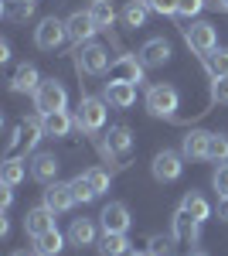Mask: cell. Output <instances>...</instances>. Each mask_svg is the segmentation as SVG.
Here are the masks:
<instances>
[{"label":"cell","instance_id":"6da1fadb","mask_svg":"<svg viewBox=\"0 0 228 256\" xmlns=\"http://www.w3.org/2000/svg\"><path fill=\"white\" fill-rule=\"evenodd\" d=\"M106 99H95V96H85L78 99V110H75V130H82L85 137H99L102 134V126H106Z\"/></svg>","mask_w":228,"mask_h":256},{"label":"cell","instance_id":"7a4b0ae2","mask_svg":"<svg viewBox=\"0 0 228 256\" xmlns=\"http://www.w3.org/2000/svg\"><path fill=\"white\" fill-rule=\"evenodd\" d=\"M143 106H147V113L157 116V120H174L177 110H181V92H177L174 86H167V82L150 86L147 96H143Z\"/></svg>","mask_w":228,"mask_h":256},{"label":"cell","instance_id":"3957f363","mask_svg":"<svg viewBox=\"0 0 228 256\" xmlns=\"http://www.w3.org/2000/svg\"><path fill=\"white\" fill-rule=\"evenodd\" d=\"M181 34H184V44H188L198 58H205V55H211L218 48V31H215V24H208V20H188L181 28Z\"/></svg>","mask_w":228,"mask_h":256},{"label":"cell","instance_id":"277c9868","mask_svg":"<svg viewBox=\"0 0 228 256\" xmlns=\"http://www.w3.org/2000/svg\"><path fill=\"white\" fill-rule=\"evenodd\" d=\"M68 106V92H65V86L58 79H44L41 82V89L34 92V110H38L41 116H48V113H58V110H65Z\"/></svg>","mask_w":228,"mask_h":256},{"label":"cell","instance_id":"5b68a950","mask_svg":"<svg viewBox=\"0 0 228 256\" xmlns=\"http://www.w3.org/2000/svg\"><path fill=\"white\" fill-rule=\"evenodd\" d=\"M75 65H78V72H85V76H106L113 62H109V52L102 44L89 41V44H82L75 52Z\"/></svg>","mask_w":228,"mask_h":256},{"label":"cell","instance_id":"8992f818","mask_svg":"<svg viewBox=\"0 0 228 256\" xmlns=\"http://www.w3.org/2000/svg\"><path fill=\"white\" fill-rule=\"evenodd\" d=\"M68 41V24L58 18H44L34 28V44H38L41 52H58L61 44Z\"/></svg>","mask_w":228,"mask_h":256},{"label":"cell","instance_id":"52a82bcc","mask_svg":"<svg viewBox=\"0 0 228 256\" xmlns=\"http://www.w3.org/2000/svg\"><path fill=\"white\" fill-rule=\"evenodd\" d=\"M130 150H133V130L126 126V123H116V126H109V134H106V140H102V158H130Z\"/></svg>","mask_w":228,"mask_h":256},{"label":"cell","instance_id":"ba28073f","mask_svg":"<svg viewBox=\"0 0 228 256\" xmlns=\"http://www.w3.org/2000/svg\"><path fill=\"white\" fill-rule=\"evenodd\" d=\"M181 158L184 154H177V150H160L157 158H153V164H150V171H153V178L160 181V184H171V181H177V178L184 174V164H181Z\"/></svg>","mask_w":228,"mask_h":256},{"label":"cell","instance_id":"9c48e42d","mask_svg":"<svg viewBox=\"0 0 228 256\" xmlns=\"http://www.w3.org/2000/svg\"><path fill=\"white\" fill-rule=\"evenodd\" d=\"M143 62H140V55H119V58L109 65V82H133V86H140L143 82Z\"/></svg>","mask_w":228,"mask_h":256},{"label":"cell","instance_id":"30bf717a","mask_svg":"<svg viewBox=\"0 0 228 256\" xmlns=\"http://www.w3.org/2000/svg\"><path fill=\"white\" fill-rule=\"evenodd\" d=\"M75 188H72V181H55V184H48L44 188V205L55 212V216H61V212H72L75 208Z\"/></svg>","mask_w":228,"mask_h":256},{"label":"cell","instance_id":"8fae6325","mask_svg":"<svg viewBox=\"0 0 228 256\" xmlns=\"http://www.w3.org/2000/svg\"><path fill=\"white\" fill-rule=\"evenodd\" d=\"M65 24H68V41H72L75 48L89 44V41L99 34V24L92 20V14H89V10H75L72 18L65 20Z\"/></svg>","mask_w":228,"mask_h":256},{"label":"cell","instance_id":"7c38bea8","mask_svg":"<svg viewBox=\"0 0 228 256\" xmlns=\"http://www.w3.org/2000/svg\"><path fill=\"white\" fill-rule=\"evenodd\" d=\"M201 226L205 222H198V218H191L184 208H177L171 218V236L177 239V242H184V246H194L198 239H201Z\"/></svg>","mask_w":228,"mask_h":256},{"label":"cell","instance_id":"4fadbf2b","mask_svg":"<svg viewBox=\"0 0 228 256\" xmlns=\"http://www.w3.org/2000/svg\"><path fill=\"white\" fill-rule=\"evenodd\" d=\"M102 232H130V226H133V218H130V208L123 205V202H109L106 208H102Z\"/></svg>","mask_w":228,"mask_h":256},{"label":"cell","instance_id":"5bb4252c","mask_svg":"<svg viewBox=\"0 0 228 256\" xmlns=\"http://www.w3.org/2000/svg\"><path fill=\"white\" fill-rule=\"evenodd\" d=\"M38 89H41V76H38V68H34L31 62L17 65V72L10 76V92H17V96H34Z\"/></svg>","mask_w":228,"mask_h":256},{"label":"cell","instance_id":"9a60e30c","mask_svg":"<svg viewBox=\"0 0 228 256\" xmlns=\"http://www.w3.org/2000/svg\"><path fill=\"white\" fill-rule=\"evenodd\" d=\"M55 229V212L48 208V205H38V208H31L27 216H24V232L31 239L44 236V232H51Z\"/></svg>","mask_w":228,"mask_h":256},{"label":"cell","instance_id":"2e32d148","mask_svg":"<svg viewBox=\"0 0 228 256\" xmlns=\"http://www.w3.org/2000/svg\"><path fill=\"white\" fill-rule=\"evenodd\" d=\"M102 99H106L113 110H130V106L136 102V86L133 82H106Z\"/></svg>","mask_w":228,"mask_h":256},{"label":"cell","instance_id":"e0dca14e","mask_svg":"<svg viewBox=\"0 0 228 256\" xmlns=\"http://www.w3.org/2000/svg\"><path fill=\"white\" fill-rule=\"evenodd\" d=\"M58 168H61V164H58L55 154H44V150H41V154L31 158V178H34L38 184H44V188L58 181Z\"/></svg>","mask_w":228,"mask_h":256},{"label":"cell","instance_id":"ac0fdd59","mask_svg":"<svg viewBox=\"0 0 228 256\" xmlns=\"http://www.w3.org/2000/svg\"><path fill=\"white\" fill-rule=\"evenodd\" d=\"M140 62H143L147 68H164V65L171 62V44H167L164 38L143 41V48H140Z\"/></svg>","mask_w":228,"mask_h":256},{"label":"cell","instance_id":"d6986e66","mask_svg":"<svg viewBox=\"0 0 228 256\" xmlns=\"http://www.w3.org/2000/svg\"><path fill=\"white\" fill-rule=\"evenodd\" d=\"M208 144H211L208 130H188V137L181 140V154L188 160H208Z\"/></svg>","mask_w":228,"mask_h":256},{"label":"cell","instance_id":"ffe728a7","mask_svg":"<svg viewBox=\"0 0 228 256\" xmlns=\"http://www.w3.org/2000/svg\"><path fill=\"white\" fill-rule=\"evenodd\" d=\"M20 134H24V150H38L41 137H48V130H44V116L41 113H31V116L20 120Z\"/></svg>","mask_w":228,"mask_h":256},{"label":"cell","instance_id":"44dd1931","mask_svg":"<svg viewBox=\"0 0 228 256\" xmlns=\"http://www.w3.org/2000/svg\"><path fill=\"white\" fill-rule=\"evenodd\" d=\"M68 242L85 250V246H99V232H95V222L92 218H75L72 229H68Z\"/></svg>","mask_w":228,"mask_h":256},{"label":"cell","instance_id":"7402d4cb","mask_svg":"<svg viewBox=\"0 0 228 256\" xmlns=\"http://www.w3.org/2000/svg\"><path fill=\"white\" fill-rule=\"evenodd\" d=\"M27 174H31V160H27V158H14V154L3 160V168H0L3 184H10V188H17V184H20Z\"/></svg>","mask_w":228,"mask_h":256},{"label":"cell","instance_id":"603a6c76","mask_svg":"<svg viewBox=\"0 0 228 256\" xmlns=\"http://www.w3.org/2000/svg\"><path fill=\"white\" fill-rule=\"evenodd\" d=\"M44 130H48V137H68L72 130H75V116L68 113V110H58V113H48L44 116Z\"/></svg>","mask_w":228,"mask_h":256},{"label":"cell","instance_id":"cb8c5ba5","mask_svg":"<svg viewBox=\"0 0 228 256\" xmlns=\"http://www.w3.org/2000/svg\"><path fill=\"white\" fill-rule=\"evenodd\" d=\"M99 253L102 256H130V239H126V232H102Z\"/></svg>","mask_w":228,"mask_h":256},{"label":"cell","instance_id":"d4e9b609","mask_svg":"<svg viewBox=\"0 0 228 256\" xmlns=\"http://www.w3.org/2000/svg\"><path fill=\"white\" fill-rule=\"evenodd\" d=\"M181 208H184L191 218H198V222H208V218H211V205H208V198L198 195V192H188V195H184V202H181Z\"/></svg>","mask_w":228,"mask_h":256},{"label":"cell","instance_id":"484cf974","mask_svg":"<svg viewBox=\"0 0 228 256\" xmlns=\"http://www.w3.org/2000/svg\"><path fill=\"white\" fill-rule=\"evenodd\" d=\"M205 72H208V79H225L228 76V48H215L211 55H205Z\"/></svg>","mask_w":228,"mask_h":256},{"label":"cell","instance_id":"4316f807","mask_svg":"<svg viewBox=\"0 0 228 256\" xmlns=\"http://www.w3.org/2000/svg\"><path fill=\"white\" fill-rule=\"evenodd\" d=\"M147 14H150L147 0H130V4L123 7V24H126V28H133V31H140V28L147 24Z\"/></svg>","mask_w":228,"mask_h":256},{"label":"cell","instance_id":"83f0119b","mask_svg":"<svg viewBox=\"0 0 228 256\" xmlns=\"http://www.w3.org/2000/svg\"><path fill=\"white\" fill-rule=\"evenodd\" d=\"M31 14H34V0H7L3 4V18L10 24H27Z\"/></svg>","mask_w":228,"mask_h":256},{"label":"cell","instance_id":"f1b7e54d","mask_svg":"<svg viewBox=\"0 0 228 256\" xmlns=\"http://www.w3.org/2000/svg\"><path fill=\"white\" fill-rule=\"evenodd\" d=\"M89 14H92V20L99 24V31H109V28L116 24V7L109 4V0H92Z\"/></svg>","mask_w":228,"mask_h":256},{"label":"cell","instance_id":"f546056e","mask_svg":"<svg viewBox=\"0 0 228 256\" xmlns=\"http://www.w3.org/2000/svg\"><path fill=\"white\" fill-rule=\"evenodd\" d=\"M34 246H38V253H44V256H58L65 250V236H61L58 229H51V232H44V236L34 239Z\"/></svg>","mask_w":228,"mask_h":256},{"label":"cell","instance_id":"4dcf8cb0","mask_svg":"<svg viewBox=\"0 0 228 256\" xmlns=\"http://www.w3.org/2000/svg\"><path fill=\"white\" fill-rule=\"evenodd\" d=\"M208 160H215V164H228V137L225 134H211Z\"/></svg>","mask_w":228,"mask_h":256},{"label":"cell","instance_id":"1f68e13d","mask_svg":"<svg viewBox=\"0 0 228 256\" xmlns=\"http://www.w3.org/2000/svg\"><path fill=\"white\" fill-rule=\"evenodd\" d=\"M85 178H89V184H92L95 195L109 192V184H113V174H109V171H102V168H89V171H85Z\"/></svg>","mask_w":228,"mask_h":256},{"label":"cell","instance_id":"d6a6232c","mask_svg":"<svg viewBox=\"0 0 228 256\" xmlns=\"http://www.w3.org/2000/svg\"><path fill=\"white\" fill-rule=\"evenodd\" d=\"M72 188H75V198L82 202V205H89V202H95V198H99V195L92 192V184H89V178H85V171L72 178Z\"/></svg>","mask_w":228,"mask_h":256},{"label":"cell","instance_id":"836d02e7","mask_svg":"<svg viewBox=\"0 0 228 256\" xmlns=\"http://www.w3.org/2000/svg\"><path fill=\"white\" fill-rule=\"evenodd\" d=\"M211 188L218 192V198H228V164H218V171L211 174Z\"/></svg>","mask_w":228,"mask_h":256},{"label":"cell","instance_id":"e575fe53","mask_svg":"<svg viewBox=\"0 0 228 256\" xmlns=\"http://www.w3.org/2000/svg\"><path fill=\"white\" fill-rule=\"evenodd\" d=\"M201 10H205V0H181L177 4V18H184V20L198 18Z\"/></svg>","mask_w":228,"mask_h":256},{"label":"cell","instance_id":"d590c367","mask_svg":"<svg viewBox=\"0 0 228 256\" xmlns=\"http://www.w3.org/2000/svg\"><path fill=\"white\" fill-rule=\"evenodd\" d=\"M177 4H181V0H147V7H150L153 14H160V18L177 14Z\"/></svg>","mask_w":228,"mask_h":256},{"label":"cell","instance_id":"8d00e7d4","mask_svg":"<svg viewBox=\"0 0 228 256\" xmlns=\"http://www.w3.org/2000/svg\"><path fill=\"white\" fill-rule=\"evenodd\" d=\"M174 242V236H150V253L153 256H171V246Z\"/></svg>","mask_w":228,"mask_h":256},{"label":"cell","instance_id":"74e56055","mask_svg":"<svg viewBox=\"0 0 228 256\" xmlns=\"http://www.w3.org/2000/svg\"><path fill=\"white\" fill-rule=\"evenodd\" d=\"M211 102H228V76L211 79Z\"/></svg>","mask_w":228,"mask_h":256},{"label":"cell","instance_id":"f35d334b","mask_svg":"<svg viewBox=\"0 0 228 256\" xmlns=\"http://www.w3.org/2000/svg\"><path fill=\"white\" fill-rule=\"evenodd\" d=\"M10 205H14V188H10V184H3V188H0V208L7 212Z\"/></svg>","mask_w":228,"mask_h":256},{"label":"cell","instance_id":"ab89813d","mask_svg":"<svg viewBox=\"0 0 228 256\" xmlns=\"http://www.w3.org/2000/svg\"><path fill=\"white\" fill-rule=\"evenodd\" d=\"M218 218L228 222V198H218Z\"/></svg>","mask_w":228,"mask_h":256},{"label":"cell","instance_id":"60d3db41","mask_svg":"<svg viewBox=\"0 0 228 256\" xmlns=\"http://www.w3.org/2000/svg\"><path fill=\"white\" fill-rule=\"evenodd\" d=\"M10 58V44H7V41H0V62H7Z\"/></svg>","mask_w":228,"mask_h":256},{"label":"cell","instance_id":"b9f144b4","mask_svg":"<svg viewBox=\"0 0 228 256\" xmlns=\"http://www.w3.org/2000/svg\"><path fill=\"white\" fill-rule=\"evenodd\" d=\"M218 7H222V10H225V14H228V0H218Z\"/></svg>","mask_w":228,"mask_h":256},{"label":"cell","instance_id":"7bdbcfd3","mask_svg":"<svg viewBox=\"0 0 228 256\" xmlns=\"http://www.w3.org/2000/svg\"><path fill=\"white\" fill-rule=\"evenodd\" d=\"M130 256H153V253H150V250H147V253H130Z\"/></svg>","mask_w":228,"mask_h":256},{"label":"cell","instance_id":"ee69618b","mask_svg":"<svg viewBox=\"0 0 228 256\" xmlns=\"http://www.w3.org/2000/svg\"><path fill=\"white\" fill-rule=\"evenodd\" d=\"M188 256H208V253H188Z\"/></svg>","mask_w":228,"mask_h":256},{"label":"cell","instance_id":"f6af8a7d","mask_svg":"<svg viewBox=\"0 0 228 256\" xmlns=\"http://www.w3.org/2000/svg\"><path fill=\"white\" fill-rule=\"evenodd\" d=\"M10 256H27V253H10Z\"/></svg>","mask_w":228,"mask_h":256},{"label":"cell","instance_id":"bcb514c9","mask_svg":"<svg viewBox=\"0 0 228 256\" xmlns=\"http://www.w3.org/2000/svg\"><path fill=\"white\" fill-rule=\"evenodd\" d=\"M34 256H44V253H34Z\"/></svg>","mask_w":228,"mask_h":256}]
</instances>
